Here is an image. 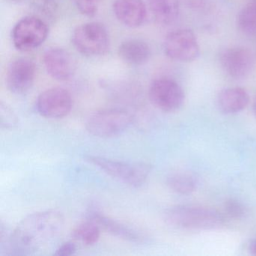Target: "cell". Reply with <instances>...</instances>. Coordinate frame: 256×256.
I'll return each instance as SVG.
<instances>
[{
  "label": "cell",
  "instance_id": "obj_22",
  "mask_svg": "<svg viewBox=\"0 0 256 256\" xmlns=\"http://www.w3.org/2000/svg\"><path fill=\"white\" fill-rule=\"evenodd\" d=\"M224 210L228 216L234 218H241L246 214L245 206L236 199H229L224 204Z\"/></svg>",
  "mask_w": 256,
  "mask_h": 256
},
{
  "label": "cell",
  "instance_id": "obj_23",
  "mask_svg": "<svg viewBox=\"0 0 256 256\" xmlns=\"http://www.w3.org/2000/svg\"><path fill=\"white\" fill-rule=\"evenodd\" d=\"M73 2L82 14L94 17L98 12L100 0H73Z\"/></svg>",
  "mask_w": 256,
  "mask_h": 256
},
{
  "label": "cell",
  "instance_id": "obj_27",
  "mask_svg": "<svg viewBox=\"0 0 256 256\" xmlns=\"http://www.w3.org/2000/svg\"><path fill=\"white\" fill-rule=\"evenodd\" d=\"M248 251L250 254L256 256V239L253 240L248 246Z\"/></svg>",
  "mask_w": 256,
  "mask_h": 256
},
{
  "label": "cell",
  "instance_id": "obj_14",
  "mask_svg": "<svg viewBox=\"0 0 256 256\" xmlns=\"http://www.w3.org/2000/svg\"><path fill=\"white\" fill-rule=\"evenodd\" d=\"M88 220L95 222L100 226V228L103 229L114 236L132 242L139 244L144 242V236L142 234L116 220L106 216L98 211H90L88 214Z\"/></svg>",
  "mask_w": 256,
  "mask_h": 256
},
{
  "label": "cell",
  "instance_id": "obj_30",
  "mask_svg": "<svg viewBox=\"0 0 256 256\" xmlns=\"http://www.w3.org/2000/svg\"><path fill=\"white\" fill-rule=\"evenodd\" d=\"M253 1H254V2H256V0H253Z\"/></svg>",
  "mask_w": 256,
  "mask_h": 256
},
{
  "label": "cell",
  "instance_id": "obj_10",
  "mask_svg": "<svg viewBox=\"0 0 256 256\" xmlns=\"http://www.w3.org/2000/svg\"><path fill=\"white\" fill-rule=\"evenodd\" d=\"M36 67L30 60L18 58L7 68L6 84L10 92L23 95L32 88L35 79Z\"/></svg>",
  "mask_w": 256,
  "mask_h": 256
},
{
  "label": "cell",
  "instance_id": "obj_25",
  "mask_svg": "<svg viewBox=\"0 0 256 256\" xmlns=\"http://www.w3.org/2000/svg\"><path fill=\"white\" fill-rule=\"evenodd\" d=\"M76 244L74 242H66L62 244L58 250H56V252L54 253V256H70L72 254H74L76 253Z\"/></svg>",
  "mask_w": 256,
  "mask_h": 256
},
{
  "label": "cell",
  "instance_id": "obj_20",
  "mask_svg": "<svg viewBox=\"0 0 256 256\" xmlns=\"http://www.w3.org/2000/svg\"><path fill=\"white\" fill-rule=\"evenodd\" d=\"M101 234L100 226L92 220L82 223L74 229L72 236L74 239L82 241L86 246H92L98 242Z\"/></svg>",
  "mask_w": 256,
  "mask_h": 256
},
{
  "label": "cell",
  "instance_id": "obj_1",
  "mask_svg": "<svg viewBox=\"0 0 256 256\" xmlns=\"http://www.w3.org/2000/svg\"><path fill=\"white\" fill-rule=\"evenodd\" d=\"M64 222L62 212L55 210L30 214L13 232L10 238L12 247L22 254L36 251L59 234Z\"/></svg>",
  "mask_w": 256,
  "mask_h": 256
},
{
  "label": "cell",
  "instance_id": "obj_15",
  "mask_svg": "<svg viewBox=\"0 0 256 256\" xmlns=\"http://www.w3.org/2000/svg\"><path fill=\"white\" fill-rule=\"evenodd\" d=\"M250 102L248 92L241 88H230L222 90L217 96L218 110L224 114L239 113Z\"/></svg>",
  "mask_w": 256,
  "mask_h": 256
},
{
  "label": "cell",
  "instance_id": "obj_3",
  "mask_svg": "<svg viewBox=\"0 0 256 256\" xmlns=\"http://www.w3.org/2000/svg\"><path fill=\"white\" fill-rule=\"evenodd\" d=\"M84 158L112 178L133 187H140L144 184L151 172V166L148 163L115 161L90 155Z\"/></svg>",
  "mask_w": 256,
  "mask_h": 256
},
{
  "label": "cell",
  "instance_id": "obj_6",
  "mask_svg": "<svg viewBox=\"0 0 256 256\" xmlns=\"http://www.w3.org/2000/svg\"><path fill=\"white\" fill-rule=\"evenodd\" d=\"M48 36V28L42 19L34 16L24 18L12 30L14 47L20 52H30L40 47Z\"/></svg>",
  "mask_w": 256,
  "mask_h": 256
},
{
  "label": "cell",
  "instance_id": "obj_17",
  "mask_svg": "<svg viewBox=\"0 0 256 256\" xmlns=\"http://www.w3.org/2000/svg\"><path fill=\"white\" fill-rule=\"evenodd\" d=\"M179 0H150L151 12L160 24L169 25L178 19L180 13Z\"/></svg>",
  "mask_w": 256,
  "mask_h": 256
},
{
  "label": "cell",
  "instance_id": "obj_2",
  "mask_svg": "<svg viewBox=\"0 0 256 256\" xmlns=\"http://www.w3.org/2000/svg\"><path fill=\"white\" fill-rule=\"evenodd\" d=\"M164 217L170 226L188 230H212L226 222L224 216L215 210L188 205L172 206L166 211Z\"/></svg>",
  "mask_w": 256,
  "mask_h": 256
},
{
  "label": "cell",
  "instance_id": "obj_24",
  "mask_svg": "<svg viewBox=\"0 0 256 256\" xmlns=\"http://www.w3.org/2000/svg\"><path fill=\"white\" fill-rule=\"evenodd\" d=\"M35 2L40 10L48 16L53 14L58 8V0H35Z\"/></svg>",
  "mask_w": 256,
  "mask_h": 256
},
{
  "label": "cell",
  "instance_id": "obj_8",
  "mask_svg": "<svg viewBox=\"0 0 256 256\" xmlns=\"http://www.w3.org/2000/svg\"><path fill=\"white\" fill-rule=\"evenodd\" d=\"M150 100L155 107L166 112L180 108L185 101V94L179 84L170 78H162L150 86Z\"/></svg>",
  "mask_w": 256,
  "mask_h": 256
},
{
  "label": "cell",
  "instance_id": "obj_7",
  "mask_svg": "<svg viewBox=\"0 0 256 256\" xmlns=\"http://www.w3.org/2000/svg\"><path fill=\"white\" fill-rule=\"evenodd\" d=\"M163 48L170 59L178 62H192L200 54L197 38L194 32L188 29L170 32L164 40Z\"/></svg>",
  "mask_w": 256,
  "mask_h": 256
},
{
  "label": "cell",
  "instance_id": "obj_28",
  "mask_svg": "<svg viewBox=\"0 0 256 256\" xmlns=\"http://www.w3.org/2000/svg\"><path fill=\"white\" fill-rule=\"evenodd\" d=\"M253 112H254V116H256V100H254V104H253Z\"/></svg>",
  "mask_w": 256,
  "mask_h": 256
},
{
  "label": "cell",
  "instance_id": "obj_5",
  "mask_svg": "<svg viewBox=\"0 0 256 256\" xmlns=\"http://www.w3.org/2000/svg\"><path fill=\"white\" fill-rule=\"evenodd\" d=\"M74 47L86 56L106 54L110 48V37L104 25L90 22L78 26L72 35Z\"/></svg>",
  "mask_w": 256,
  "mask_h": 256
},
{
  "label": "cell",
  "instance_id": "obj_4",
  "mask_svg": "<svg viewBox=\"0 0 256 256\" xmlns=\"http://www.w3.org/2000/svg\"><path fill=\"white\" fill-rule=\"evenodd\" d=\"M132 118L122 109H104L92 114L86 122V128L92 136L110 138L124 132L131 125Z\"/></svg>",
  "mask_w": 256,
  "mask_h": 256
},
{
  "label": "cell",
  "instance_id": "obj_21",
  "mask_svg": "<svg viewBox=\"0 0 256 256\" xmlns=\"http://www.w3.org/2000/svg\"><path fill=\"white\" fill-rule=\"evenodd\" d=\"M18 124V119L16 114L10 107L5 104H1L0 107V126L2 128H14Z\"/></svg>",
  "mask_w": 256,
  "mask_h": 256
},
{
  "label": "cell",
  "instance_id": "obj_26",
  "mask_svg": "<svg viewBox=\"0 0 256 256\" xmlns=\"http://www.w3.org/2000/svg\"><path fill=\"white\" fill-rule=\"evenodd\" d=\"M180 4L190 10H199L204 5L206 0H179Z\"/></svg>",
  "mask_w": 256,
  "mask_h": 256
},
{
  "label": "cell",
  "instance_id": "obj_13",
  "mask_svg": "<svg viewBox=\"0 0 256 256\" xmlns=\"http://www.w3.org/2000/svg\"><path fill=\"white\" fill-rule=\"evenodd\" d=\"M113 8L116 18L128 28L142 26L148 17L146 6L142 0H116Z\"/></svg>",
  "mask_w": 256,
  "mask_h": 256
},
{
  "label": "cell",
  "instance_id": "obj_19",
  "mask_svg": "<svg viewBox=\"0 0 256 256\" xmlns=\"http://www.w3.org/2000/svg\"><path fill=\"white\" fill-rule=\"evenodd\" d=\"M238 29L246 36H256V2H250L244 6L236 19Z\"/></svg>",
  "mask_w": 256,
  "mask_h": 256
},
{
  "label": "cell",
  "instance_id": "obj_9",
  "mask_svg": "<svg viewBox=\"0 0 256 256\" xmlns=\"http://www.w3.org/2000/svg\"><path fill=\"white\" fill-rule=\"evenodd\" d=\"M72 108V98L67 90L54 88L38 96L36 108L38 114L49 119H61L67 116Z\"/></svg>",
  "mask_w": 256,
  "mask_h": 256
},
{
  "label": "cell",
  "instance_id": "obj_16",
  "mask_svg": "<svg viewBox=\"0 0 256 256\" xmlns=\"http://www.w3.org/2000/svg\"><path fill=\"white\" fill-rule=\"evenodd\" d=\"M121 59L132 66H140L149 60L151 52L149 46L140 40H128L119 46Z\"/></svg>",
  "mask_w": 256,
  "mask_h": 256
},
{
  "label": "cell",
  "instance_id": "obj_12",
  "mask_svg": "<svg viewBox=\"0 0 256 256\" xmlns=\"http://www.w3.org/2000/svg\"><path fill=\"white\" fill-rule=\"evenodd\" d=\"M43 60L46 71L56 80H68L77 68L74 56L68 50L60 48L48 49L44 53Z\"/></svg>",
  "mask_w": 256,
  "mask_h": 256
},
{
  "label": "cell",
  "instance_id": "obj_11",
  "mask_svg": "<svg viewBox=\"0 0 256 256\" xmlns=\"http://www.w3.org/2000/svg\"><path fill=\"white\" fill-rule=\"evenodd\" d=\"M220 64L229 77L238 80L245 78L252 72L254 67V58L248 49L230 48L220 55Z\"/></svg>",
  "mask_w": 256,
  "mask_h": 256
},
{
  "label": "cell",
  "instance_id": "obj_29",
  "mask_svg": "<svg viewBox=\"0 0 256 256\" xmlns=\"http://www.w3.org/2000/svg\"><path fill=\"white\" fill-rule=\"evenodd\" d=\"M10 1H12V2H23V1H24V0H10Z\"/></svg>",
  "mask_w": 256,
  "mask_h": 256
},
{
  "label": "cell",
  "instance_id": "obj_18",
  "mask_svg": "<svg viewBox=\"0 0 256 256\" xmlns=\"http://www.w3.org/2000/svg\"><path fill=\"white\" fill-rule=\"evenodd\" d=\"M167 185L178 194L188 196L197 190L198 180L194 175L188 172H178L168 178Z\"/></svg>",
  "mask_w": 256,
  "mask_h": 256
}]
</instances>
